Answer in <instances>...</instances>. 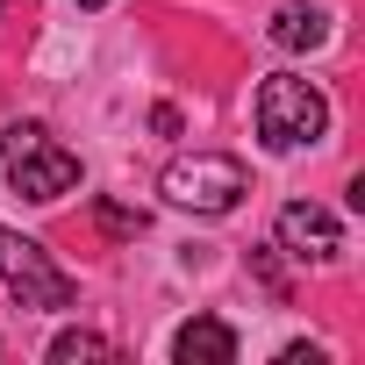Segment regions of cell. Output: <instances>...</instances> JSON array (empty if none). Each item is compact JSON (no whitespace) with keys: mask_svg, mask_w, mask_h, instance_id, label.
<instances>
[{"mask_svg":"<svg viewBox=\"0 0 365 365\" xmlns=\"http://www.w3.org/2000/svg\"><path fill=\"white\" fill-rule=\"evenodd\" d=\"M0 172L22 201H65L79 187V158L65 143H51L43 122H8L0 129Z\"/></svg>","mask_w":365,"mask_h":365,"instance_id":"1","label":"cell"},{"mask_svg":"<svg viewBox=\"0 0 365 365\" xmlns=\"http://www.w3.org/2000/svg\"><path fill=\"white\" fill-rule=\"evenodd\" d=\"M251 115H258V143L265 150H301V143H322L329 136V101L301 72H272L258 86V108Z\"/></svg>","mask_w":365,"mask_h":365,"instance_id":"2","label":"cell"},{"mask_svg":"<svg viewBox=\"0 0 365 365\" xmlns=\"http://www.w3.org/2000/svg\"><path fill=\"white\" fill-rule=\"evenodd\" d=\"M158 194H165L172 208H187V215H230V208L251 194V172H244V158H230V150H194V158H172V165H165Z\"/></svg>","mask_w":365,"mask_h":365,"instance_id":"3","label":"cell"},{"mask_svg":"<svg viewBox=\"0 0 365 365\" xmlns=\"http://www.w3.org/2000/svg\"><path fill=\"white\" fill-rule=\"evenodd\" d=\"M0 287H8L22 308H43V315H58V308L79 301L72 272H65L36 237H22V230H0Z\"/></svg>","mask_w":365,"mask_h":365,"instance_id":"4","label":"cell"},{"mask_svg":"<svg viewBox=\"0 0 365 365\" xmlns=\"http://www.w3.org/2000/svg\"><path fill=\"white\" fill-rule=\"evenodd\" d=\"M272 237H279V251H287L294 265H329V258L344 251L336 215H329V208H315V201H287V208H279V222H272Z\"/></svg>","mask_w":365,"mask_h":365,"instance_id":"5","label":"cell"},{"mask_svg":"<svg viewBox=\"0 0 365 365\" xmlns=\"http://www.w3.org/2000/svg\"><path fill=\"white\" fill-rule=\"evenodd\" d=\"M172 358L179 365H230L237 358V329L215 322V315H194V322L172 329Z\"/></svg>","mask_w":365,"mask_h":365,"instance_id":"6","label":"cell"},{"mask_svg":"<svg viewBox=\"0 0 365 365\" xmlns=\"http://www.w3.org/2000/svg\"><path fill=\"white\" fill-rule=\"evenodd\" d=\"M265 36L279 51H322L329 43V8H315V0H287V8H272Z\"/></svg>","mask_w":365,"mask_h":365,"instance_id":"7","label":"cell"},{"mask_svg":"<svg viewBox=\"0 0 365 365\" xmlns=\"http://www.w3.org/2000/svg\"><path fill=\"white\" fill-rule=\"evenodd\" d=\"M79 358H115V344L93 336V329H58L51 336V365H79Z\"/></svg>","mask_w":365,"mask_h":365,"instance_id":"8","label":"cell"},{"mask_svg":"<svg viewBox=\"0 0 365 365\" xmlns=\"http://www.w3.org/2000/svg\"><path fill=\"white\" fill-rule=\"evenodd\" d=\"M93 215H101L108 237H143V208H115V201H101Z\"/></svg>","mask_w":365,"mask_h":365,"instance_id":"9","label":"cell"},{"mask_svg":"<svg viewBox=\"0 0 365 365\" xmlns=\"http://www.w3.org/2000/svg\"><path fill=\"white\" fill-rule=\"evenodd\" d=\"M150 129H158V136H179L187 122H179V108H172V101H158V108H150Z\"/></svg>","mask_w":365,"mask_h":365,"instance_id":"10","label":"cell"},{"mask_svg":"<svg viewBox=\"0 0 365 365\" xmlns=\"http://www.w3.org/2000/svg\"><path fill=\"white\" fill-rule=\"evenodd\" d=\"M79 8H101V0H79Z\"/></svg>","mask_w":365,"mask_h":365,"instance_id":"11","label":"cell"}]
</instances>
